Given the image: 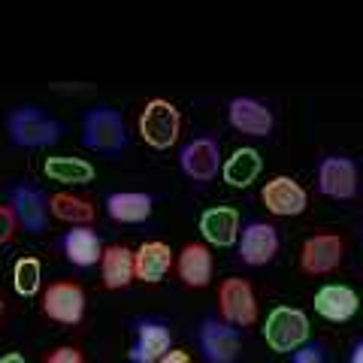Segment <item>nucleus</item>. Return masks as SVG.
<instances>
[{
	"label": "nucleus",
	"instance_id": "2eb2a0df",
	"mask_svg": "<svg viewBox=\"0 0 363 363\" xmlns=\"http://www.w3.org/2000/svg\"><path fill=\"white\" fill-rule=\"evenodd\" d=\"M200 233L203 240L215 248H230L240 242V233H242V218H240V209L233 206H212L200 215Z\"/></svg>",
	"mask_w": 363,
	"mask_h": 363
},
{
	"label": "nucleus",
	"instance_id": "423d86ee",
	"mask_svg": "<svg viewBox=\"0 0 363 363\" xmlns=\"http://www.w3.org/2000/svg\"><path fill=\"white\" fill-rule=\"evenodd\" d=\"M6 206L16 212L18 227L30 236H40L45 230V221H49V200L45 194L30 185V182H16V185L6 188Z\"/></svg>",
	"mask_w": 363,
	"mask_h": 363
},
{
	"label": "nucleus",
	"instance_id": "0eeeda50",
	"mask_svg": "<svg viewBox=\"0 0 363 363\" xmlns=\"http://www.w3.org/2000/svg\"><path fill=\"white\" fill-rule=\"evenodd\" d=\"M197 345L209 363H236L242 339L233 324L218 321V318L209 315V318H203L197 327Z\"/></svg>",
	"mask_w": 363,
	"mask_h": 363
},
{
	"label": "nucleus",
	"instance_id": "6ab92c4d",
	"mask_svg": "<svg viewBox=\"0 0 363 363\" xmlns=\"http://www.w3.org/2000/svg\"><path fill=\"white\" fill-rule=\"evenodd\" d=\"M106 215L118 224H143L152 218L155 212V197L143 194V191H112L104 200Z\"/></svg>",
	"mask_w": 363,
	"mask_h": 363
},
{
	"label": "nucleus",
	"instance_id": "c85d7f7f",
	"mask_svg": "<svg viewBox=\"0 0 363 363\" xmlns=\"http://www.w3.org/2000/svg\"><path fill=\"white\" fill-rule=\"evenodd\" d=\"M45 363H85V360H82V351H79V348H73V345H61V348H55V351H52Z\"/></svg>",
	"mask_w": 363,
	"mask_h": 363
},
{
	"label": "nucleus",
	"instance_id": "7ed1b4c3",
	"mask_svg": "<svg viewBox=\"0 0 363 363\" xmlns=\"http://www.w3.org/2000/svg\"><path fill=\"white\" fill-rule=\"evenodd\" d=\"M264 339L279 354H294L300 345L309 342V315L297 306H276L267 315Z\"/></svg>",
	"mask_w": 363,
	"mask_h": 363
},
{
	"label": "nucleus",
	"instance_id": "473e14b6",
	"mask_svg": "<svg viewBox=\"0 0 363 363\" xmlns=\"http://www.w3.org/2000/svg\"><path fill=\"white\" fill-rule=\"evenodd\" d=\"M4 312H6V303H4V297H0V318H4Z\"/></svg>",
	"mask_w": 363,
	"mask_h": 363
},
{
	"label": "nucleus",
	"instance_id": "5701e85b",
	"mask_svg": "<svg viewBox=\"0 0 363 363\" xmlns=\"http://www.w3.org/2000/svg\"><path fill=\"white\" fill-rule=\"evenodd\" d=\"M43 173L52 182H61V185H88V182H94L97 169H94V164H88L85 157L52 155L43 161Z\"/></svg>",
	"mask_w": 363,
	"mask_h": 363
},
{
	"label": "nucleus",
	"instance_id": "412c9836",
	"mask_svg": "<svg viewBox=\"0 0 363 363\" xmlns=\"http://www.w3.org/2000/svg\"><path fill=\"white\" fill-rule=\"evenodd\" d=\"M133 260H136V279L149 281V285H157L164 281V276L173 267V252H169L167 242H143L140 248L133 252Z\"/></svg>",
	"mask_w": 363,
	"mask_h": 363
},
{
	"label": "nucleus",
	"instance_id": "bb28decb",
	"mask_svg": "<svg viewBox=\"0 0 363 363\" xmlns=\"http://www.w3.org/2000/svg\"><path fill=\"white\" fill-rule=\"evenodd\" d=\"M291 363H324V342H306V345H300L297 351L291 354Z\"/></svg>",
	"mask_w": 363,
	"mask_h": 363
},
{
	"label": "nucleus",
	"instance_id": "f8f14e48",
	"mask_svg": "<svg viewBox=\"0 0 363 363\" xmlns=\"http://www.w3.org/2000/svg\"><path fill=\"white\" fill-rule=\"evenodd\" d=\"M43 312L58 324H79L85 318V294L76 281H55L43 294Z\"/></svg>",
	"mask_w": 363,
	"mask_h": 363
},
{
	"label": "nucleus",
	"instance_id": "a878e982",
	"mask_svg": "<svg viewBox=\"0 0 363 363\" xmlns=\"http://www.w3.org/2000/svg\"><path fill=\"white\" fill-rule=\"evenodd\" d=\"M40 279H43V267L37 257H18L13 267V288L18 297H33L40 291Z\"/></svg>",
	"mask_w": 363,
	"mask_h": 363
},
{
	"label": "nucleus",
	"instance_id": "a211bd4d",
	"mask_svg": "<svg viewBox=\"0 0 363 363\" xmlns=\"http://www.w3.org/2000/svg\"><path fill=\"white\" fill-rule=\"evenodd\" d=\"M315 312L324 318V321L342 324L351 321L360 309V297L348 285H324L315 291Z\"/></svg>",
	"mask_w": 363,
	"mask_h": 363
},
{
	"label": "nucleus",
	"instance_id": "aec40b11",
	"mask_svg": "<svg viewBox=\"0 0 363 363\" xmlns=\"http://www.w3.org/2000/svg\"><path fill=\"white\" fill-rule=\"evenodd\" d=\"M179 279L188 288H206L212 281V255L203 242H188L179 255Z\"/></svg>",
	"mask_w": 363,
	"mask_h": 363
},
{
	"label": "nucleus",
	"instance_id": "20e7f679",
	"mask_svg": "<svg viewBox=\"0 0 363 363\" xmlns=\"http://www.w3.org/2000/svg\"><path fill=\"white\" fill-rule=\"evenodd\" d=\"M179 130H182V116L169 100L155 97L145 104L140 116V136L152 149H169L179 140Z\"/></svg>",
	"mask_w": 363,
	"mask_h": 363
},
{
	"label": "nucleus",
	"instance_id": "f03ea898",
	"mask_svg": "<svg viewBox=\"0 0 363 363\" xmlns=\"http://www.w3.org/2000/svg\"><path fill=\"white\" fill-rule=\"evenodd\" d=\"M82 145L91 152L121 155L130 145V133H128V124H124L121 112L106 106V104H97V106L85 109V116H82Z\"/></svg>",
	"mask_w": 363,
	"mask_h": 363
},
{
	"label": "nucleus",
	"instance_id": "7c9ffc66",
	"mask_svg": "<svg viewBox=\"0 0 363 363\" xmlns=\"http://www.w3.org/2000/svg\"><path fill=\"white\" fill-rule=\"evenodd\" d=\"M348 363H363V339H354V345L348 351Z\"/></svg>",
	"mask_w": 363,
	"mask_h": 363
},
{
	"label": "nucleus",
	"instance_id": "393cba45",
	"mask_svg": "<svg viewBox=\"0 0 363 363\" xmlns=\"http://www.w3.org/2000/svg\"><path fill=\"white\" fill-rule=\"evenodd\" d=\"M49 212L55 218H61L73 227H88L94 221V206L82 197H73V194H52L49 197Z\"/></svg>",
	"mask_w": 363,
	"mask_h": 363
},
{
	"label": "nucleus",
	"instance_id": "4468645a",
	"mask_svg": "<svg viewBox=\"0 0 363 363\" xmlns=\"http://www.w3.org/2000/svg\"><path fill=\"white\" fill-rule=\"evenodd\" d=\"M260 200H264V206L279 215V218H291V215H303L306 212V203H309V197H306V191L297 179L291 176H276L269 179L264 191H260Z\"/></svg>",
	"mask_w": 363,
	"mask_h": 363
},
{
	"label": "nucleus",
	"instance_id": "39448f33",
	"mask_svg": "<svg viewBox=\"0 0 363 363\" xmlns=\"http://www.w3.org/2000/svg\"><path fill=\"white\" fill-rule=\"evenodd\" d=\"M179 167L191 182L197 185H206L218 176L221 169V145L215 136L209 133H200L194 140H188L185 145L179 149Z\"/></svg>",
	"mask_w": 363,
	"mask_h": 363
},
{
	"label": "nucleus",
	"instance_id": "2f4dec72",
	"mask_svg": "<svg viewBox=\"0 0 363 363\" xmlns=\"http://www.w3.org/2000/svg\"><path fill=\"white\" fill-rule=\"evenodd\" d=\"M0 363H28V360L21 357L18 351H9V354H4V357H0Z\"/></svg>",
	"mask_w": 363,
	"mask_h": 363
},
{
	"label": "nucleus",
	"instance_id": "4be33fe9",
	"mask_svg": "<svg viewBox=\"0 0 363 363\" xmlns=\"http://www.w3.org/2000/svg\"><path fill=\"white\" fill-rule=\"evenodd\" d=\"M100 276H104V285L109 291H121L128 288L136 279V260L133 252L124 245H109L104 252V260H100Z\"/></svg>",
	"mask_w": 363,
	"mask_h": 363
},
{
	"label": "nucleus",
	"instance_id": "dca6fc26",
	"mask_svg": "<svg viewBox=\"0 0 363 363\" xmlns=\"http://www.w3.org/2000/svg\"><path fill=\"white\" fill-rule=\"evenodd\" d=\"M227 121L233 130L248 136H269L272 133V112L257 97H233L227 104Z\"/></svg>",
	"mask_w": 363,
	"mask_h": 363
},
{
	"label": "nucleus",
	"instance_id": "b1692460",
	"mask_svg": "<svg viewBox=\"0 0 363 363\" xmlns=\"http://www.w3.org/2000/svg\"><path fill=\"white\" fill-rule=\"evenodd\" d=\"M260 169H264V161H260V152L252 149V145H242V149H236L227 161L221 164V176L230 188H248L252 182L260 176Z\"/></svg>",
	"mask_w": 363,
	"mask_h": 363
},
{
	"label": "nucleus",
	"instance_id": "9b49d317",
	"mask_svg": "<svg viewBox=\"0 0 363 363\" xmlns=\"http://www.w3.org/2000/svg\"><path fill=\"white\" fill-rule=\"evenodd\" d=\"M169 345H173V333L164 321H155V318H140L133 324V342L128 351L130 363H157Z\"/></svg>",
	"mask_w": 363,
	"mask_h": 363
},
{
	"label": "nucleus",
	"instance_id": "9d476101",
	"mask_svg": "<svg viewBox=\"0 0 363 363\" xmlns=\"http://www.w3.org/2000/svg\"><path fill=\"white\" fill-rule=\"evenodd\" d=\"M218 309L221 321L233 327H252L257 321V300L245 279H224L218 288Z\"/></svg>",
	"mask_w": 363,
	"mask_h": 363
},
{
	"label": "nucleus",
	"instance_id": "6e6552de",
	"mask_svg": "<svg viewBox=\"0 0 363 363\" xmlns=\"http://www.w3.org/2000/svg\"><path fill=\"white\" fill-rule=\"evenodd\" d=\"M318 194L351 200L357 194V164L348 155H324L318 161Z\"/></svg>",
	"mask_w": 363,
	"mask_h": 363
},
{
	"label": "nucleus",
	"instance_id": "72a5a7b5",
	"mask_svg": "<svg viewBox=\"0 0 363 363\" xmlns=\"http://www.w3.org/2000/svg\"><path fill=\"white\" fill-rule=\"evenodd\" d=\"M360 240H363V224H360Z\"/></svg>",
	"mask_w": 363,
	"mask_h": 363
},
{
	"label": "nucleus",
	"instance_id": "1a4fd4ad",
	"mask_svg": "<svg viewBox=\"0 0 363 363\" xmlns=\"http://www.w3.org/2000/svg\"><path fill=\"white\" fill-rule=\"evenodd\" d=\"M236 255L245 267H267L279 255V230L269 221H245L240 242H236Z\"/></svg>",
	"mask_w": 363,
	"mask_h": 363
},
{
	"label": "nucleus",
	"instance_id": "cd10ccee",
	"mask_svg": "<svg viewBox=\"0 0 363 363\" xmlns=\"http://www.w3.org/2000/svg\"><path fill=\"white\" fill-rule=\"evenodd\" d=\"M16 230H18V218H16V212L9 209V206H0V245L13 240Z\"/></svg>",
	"mask_w": 363,
	"mask_h": 363
},
{
	"label": "nucleus",
	"instance_id": "f3484780",
	"mask_svg": "<svg viewBox=\"0 0 363 363\" xmlns=\"http://www.w3.org/2000/svg\"><path fill=\"white\" fill-rule=\"evenodd\" d=\"M61 252L73 267L91 269L104 260L106 248H104V242H100L94 227H70V230L61 236Z\"/></svg>",
	"mask_w": 363,
	"mask_h": 363
},
{
	"label": "nucleus",
	"instance_id": "c756f323",
	"mask_svg": "<svg viewBox=\"0 0 363 363\" xmlns=\"http://www.w3.org/2000/svg\"><path fill=\"white\" fill-rule=\"evenodd\" d=\"M157 363H191V357H188V351H179V348H169L167 354L157 360Z\"/></svg>",
	"mask_w": 363,
	"mask_h": 363
},
{
	"label": "nucleus",
	"instance_id": "ddd939ff",
	"mask_svg": "<svg viewBox=\"0 0 363 363\" xmlns=\"http://www.w3.org/2000/svg\"><path fill=\"white\" fill-rule=\"evenodd\" d=\"M345 257V242L336 233H315L303 242V255H300V267L309 276H324L333 272Z\"/></svg>",
	"mask_w": 363,
	"mask_h": 363
},
{
	"label": "nucleus",
	"instance_id": "f257e3e1",
	"mask_svg": "<svg viewBox=\"0 0 363 363\" xmlns=\"http://www.w3.org/2000/svg\"><path fill=\"white\" fill-rule=\"evenodd\" d=\"M6 133L9 143L18 145V149H49L61 140L64 124L58 118L45 116L40 106L25 104L6 112Z\"/></svg>",
	"mask_w": 363,
	"mask_h": 363
}]
</instances>
